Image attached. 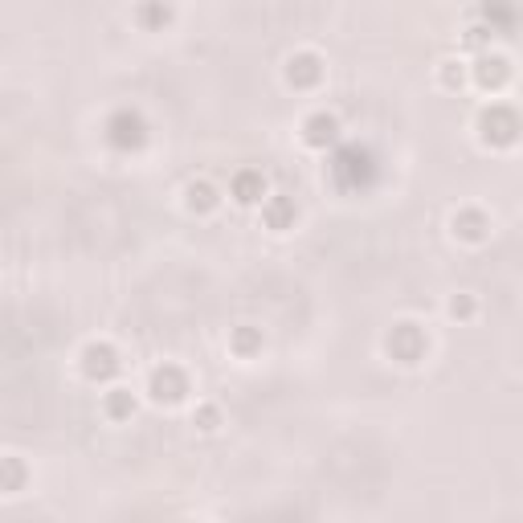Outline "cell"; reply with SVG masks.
Instances as JSON below:
<instances>
[{
	"mask_svg": "<svg viewBox=\"0 0 523 523\" xmlns=\"http://www.w3.org/2000/svg\"><path fill=\"white\" fill-rule=\"evenodd\" d=\"M115 368H119V360H115L111 348H86V372L90 376H111Z\"/></svg>",
	"mask_w": 523,
	"mask_h": 523,
	"instance_id": "obj_1",
	"label": "cell"
},
{
	"mask_svg": "<svg viewBox=\"0 0 523 523\" xmlns=\"http://www.w3.org/2000/svg\"><path fill=\"white\" fill-rule=\"evenodd\" d=\"M152 393H156V401H180V380H176V372L168 368V372H156L152 376Z\"/></svg>",
	"mask_w": 523,
	"mask_h": 523,
	"instance_id": "obj_2",
	"label": "cell"
},
{
	"mask_svg": "<svg viewBox=\"0 0 523 523\" xmlns=\"http://www.w3.org/2000/svg\"><path fill=\"white\" fill-rule=\"evenodd\" d=\"M332 131H336V123H332V119H323V115L307 123V139H311V143H323V139H332Z\"/></svg>",
	"mask_w": 523,
	"mask_h": 523,
	"instance_id": "obj_3",
	"label": "cell"
},
{
	"mask_svg": "<svg viewBox=\"0 0 523 523\" xmlns=\"http://www.w3.org/2000/svg\"><path fill=\"white\" fill-rule=\"evenodd\" d=\"M262 188H266V184H254V180H250V176H246V180H242V184H237V200H242V205H254V200H258L262 196Z\"/></svg>",
	"mask_w": 523,
	"mask_h": 523,
	"instance_id": "obj_4",
	"label": "cell"
}]
</instances>
